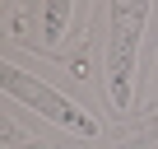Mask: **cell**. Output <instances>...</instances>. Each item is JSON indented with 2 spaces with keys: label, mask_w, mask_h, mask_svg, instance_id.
<instances>
[{
  "label": "cell",
  "mask_w": 158,
  "mask_h": 149,
  "mask_svg": "<svg viewBox=\"0 0 158 149\" xmlns=\"http://www.w3.org/2000/svg\"><path fill=\"white\" fill-rule=\"evenodd\" d=\"M149 28V5L130 0V5H112V47H107V98L116 112L130 107V79H135V51Z\"/></svg>",
  "instance_id": "obj_1"
},
{
  "label": "cell",
  "mask_w": 158,
  "mask_h": 149,
  "mask_svg": "<svg viewBox=\"0 0 158 149\" xmlns=\"http://www.w3.org/2000/svg\"><path fill=\"white\" fill-rule=\"evenodd\" d=\"M0 89L5 93H14L19 103H28V107H42L51 121H60V126H70V130H79V135H98V126L79 112L74 103H65L56 89H47V84H37V79H28L23 70H14V65H0Z\"/></svg>",
  "instance_id": "obj_2"
},
{
  "label": "cell",
  "mask_w": 158,
  "mask_h": 149,
  "mask_svg": "<svg viewBox=\"0 0 158 149\" xmlns=\"http://www.w3.org/2000/svg\"><path fill=\"white\" fill-rule=\"evenodd\" d=\"M70 19V5H51L47 10V37H60V23Z\"/></svg>",
  "instance_id": "obj_3"
}]
</instances>
